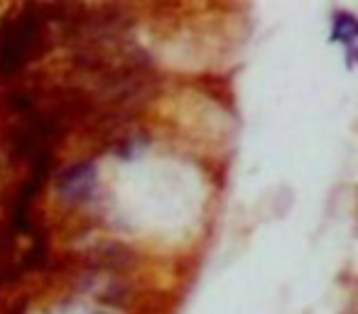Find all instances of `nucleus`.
Listing matches in <instances>:
<instances>
[{
	"label": "nucleus",
	"instance_id": "obj_1",
	"mask_svg": "<svg viewBox=\"0 0 358 314\" xmlns=\"http://www.w3.org/2000/svg\"><path fill=\"white\" fill-rule=\"evenodd\" d=\"M45 10L22 8L15 17L0 25V74H15L45 50Z\"/></svg>",
	"mask_w": 358,
	"mask_h": 314
},
{
	"label": "nucleus",
	"instance_id": "obj_2",
	"mask_svg": "<svg viewBox=\"0 0 358 314\" xmlns=\"http://www.w3.org/2000/svg\"><path fill=\"white\" fill-rule=\"evenodd\" d=\"M57 194L69 204H86L94 199L99 187V167L94 160H79L74 165L64 167L55 180Z\"/></svg>",
	"mask_w": 358,
	"mask_h": 314
},
{
	"label": "nucleus",
	"instance_id": "obj_3",
	"mask_svg": "<svg viewBox=\"0 0 358 314\" xmlns=\"http://www.w3.org/2000/svg\"><path fill=\"white\" fill-rule=\"evenodd\" d=\"M123 309L128 314H174L177 299L169 292H157V290H148V292H133L130 290L123 302Z\"/></svg>",
	"mask_w": 358,
	"mask_h": 314
},
{
	"label": "nucleus",
	"instance_id": "obj_4",
	"mask_svg": "<svg viewBox=\"0 0 358 314\" xmlns=\"http://www.w3.org/2000/svg\"><path fill=\"white\" fill-rule=\"evenodd\" d=\"M331 42L334 45H341L346 50V62L348 66H353L356 59V40H358V22L356 15L348 10H336L331 17Z\"/></svg>",
	"mask_w": 358,
	"mask_h": 314
},
{
	"label": "nucleus",
	"instance_id": "obj_5",
	"mask_svg": "<svg viewBox=\"0 0 358 314\" xmlns=\"http://www.w3.org/2000/svg\"><path fill=\"white\" fill-rule=\"evenodd\" d=\"M94 314H110V312H94Z\"/></svg>",
	"mask_w": 358,
	"mask_h": 314
}]
</instances>
